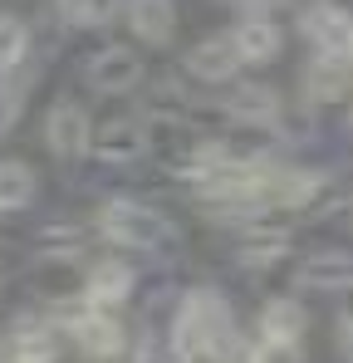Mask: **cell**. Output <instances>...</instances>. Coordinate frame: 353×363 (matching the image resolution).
<instances>
[{
    "mask_svg": "<svg viewBox=\"0 0 353 363\" xmlns=\"http://www.w3.org/2000/svg\"><path fill=\"white\" fill-rule=\"evenodd\" d=\"M172 349L181 363H221L235 359V324H231V304L221 300L216 290H191L172 324Z\"/></svg>",
    "mask_w": 353,
    "mask_h": 363,
    "instance_id": "cell-1",
    "label": "cell"
},
{
    "mask_svg": "<svg viewBox=\"0 0 353 363\" xmlns=\"http://www.w3.org/2000/svg\"><path fill=\"white\" fill-rule=\"evenodd\" d=\"M99 226H103V236L118 245H162L167 241V216L162 211H152V206H142V201H108L103 211H99Z\"/></svg>",
    "mask_w": 353,
    "mask_h": 363,
    "instance_id": "cell-2",
    "label": "cell"
},
{
    "mask_svg": "<svg viewBox=\"0 0 353 363\" xmlns=\"http://www.w3.org/2000/svg\"><path fill=\"white\" fill-rule=\"evenodd\" d=\"M84 79H89L99 94H128V89L142 79V60H138L128 45H103L99 55H89Z\"/></svg>",
    "mask_w": 353,
    "mask_h": 363,
    "instance_id": "cell-3",
    "label": "cell"
},
{
    "mask_svg": "<svg viewBox=\"0 0 353 363\" xmlns=\"http://www.w3.org/2000/svg\"><path fill=\"white\" fill-rule=\"evenodd\" d=\"M45 143L55 157H79L84 147H94V128H89V113L74 104V99H59L45 118Z\"/></svg>",
    "mask_w": 353,
    "mask_h": 363,
    "instance_id": "cell-4",
    "label": "cell"
},
{
    "mask_svg": "<svg viewBox=\"0 0 353 363\" xmlns=\"http://www.w3.org/2000/svg\"><path fill=\"white\" fill-rule=\"evenodd\" d=\"M69 334H74L79 349L94 354V359H113V354H123V324H118L113 314L94 309V304H89L79 319H69Z\"/></svg>",
    "mask_w": 353,
    "mask_h": 363,
    "instance_id": "cell-5",
    "label": "cell"
},
{
    "mask_svg": "<svg viewBox=\"0 0 353 363\" xmlns=\"http://www.w3.org/2000/svg\"><path fill=\"white\" fill-rule=\"evenodd\" d=\"M235 64L240 60V50L231 45V35L221 40V35H206V40H196L191 50H186V74H196V79H206V84H221V79H231Z\"/></svg>",
    "mask_w": 353,
    "mask_h": 363,
    "instance_id": "cell-6",
    "label": "cell"
},
{
    "mask_svg": "<svg viewBox=\"0 0 353 363\" xmlns=\"http://www.w3.org/2000/svg\"><path fill=\"white\" fill-rule=\"evenodd\" d=\"M142 147H147V128L138 118H113L94 133V152L103 162H133V157H142Z\"/></svg>",
    "mask_w": 353,
    "mask_h": 363,
    "instance_id": "cell-7",
    "label": "cell"
},
{
    "mask_svg": "<svg viewBox=\"0 0 353 363\" xmlns=\"http://www.w3.org/2000/svg\"><path fill=\"white\" fill-rule=\"evenodd\" d=\"M304 35H309L324 55H349L353 20L339 10V5H314V10L304 15Z\"/></svg>",
    "mask_w": 353,
    "mask_h": 363,
    "instance_id": "cell-8",
    "label": "cell"
},
{
    "mask_svg": "<svg viewBox=\"0 0 353 363\" xmlns=\"http://www.w3.org/2000/svg\"><path fill=\"white\" fill-rule=\"evenodd\" d=\"M128 25L142 45H167L176 25V5L172 0H128Z\"/></svg>",
    "mask_w": 353,
    "mask_h": 363,
    "instance_id": "cell-9",
    "label": "cell"
},
{
    "mask_svg": "<svg viewBox=\"0 0 353 363\" xmlns=\"http://www.w3.org/2000/svg\"><path fill=\"white\" fill-rule=\"evenodd\" d=\"M299 334H304V309L294 300H270L260 309V344L299 349Z\"/></svg>",
    "mask_w": 353,
    "mask_h": 363,
    "instance_id": "cell-10",
    "label": "cell"
},
{
    "mask_svg": "<svg viewBox=\"0 0 353 363\" xmlns=\"http://www.w3.org/2000/svg\"><path fill=\"white\" fill-rule=\"evenodd\" d=\"M231 45L240 50L245 64H260V60H270V55L280 50V30H275L265 15H245V20L231 30Z\"/></svg>",
    "mask_w": 353,
    "mask_h": 363,
    "instance_id": "cell-11",
    "label": "cell"
},
{
    "mask_svg": "<svg viewBox=\"0 0 353 363\" xmlns=\"http://www.w3.org/2000/svg\"><path fill=\"white\" fill-rule=\"evenodd\" d=\"M128 290H133V270H128V265L103 260V265H94V270H89V304H94V309L128 300Z\"/></svg>",
    "mask_w": 353,
    "mask_h": 363,
    "instance_id": "cell-12",
    "label": "cell"
},
{
    "mask_svg": "<svg viewBox=\"0 0 353 363\" xmlns=\"http://www.w3.org/2000/svg\"><path fill=\"white\" fill-rule=\"evenodd\" d=\"M226 113L240 118V123H275V118H280V99H275V89L245 84V89H235V94H231Z\"/></svg>",
    "mask_w": 353,
    "mask_h": 363,
    "instance_id": "cell-13",
    "label": "cell"
},
{
    "mask_svg": "<svg viewBox=\"0 0 353 363\" xmlns=\"http://www.w3.org/2000/svg\"><path fill=\"white\" fill-rule=\"evenodd\" d=\"M299 280L309 290H353V260L349 255H314V260H304Z\"/></svg>",
    "mask_w": 353,
    "mask_h": 363,
    "instance_id": "cell-14",
    "label": "cell"
},
{
    "mask_svg": "<svg viewBox=\"0 0 353 363\" xmlns=\"http://www.w3.org/2000/svg\"><path fill=\"white\" fill-rule=\"evenodd\" d=\"M25 50H30V30H25V20L10 15V10H0V74H15L20 60H25Z\"/></svg>",
    "mask_w": 353,
    "mask_h": 363,
    "instance_id": "cell-15",
    "label": "cell"
},
{
    "mask_svg": "<svg viewBox=\"0 0 353 363\" xmlns=\"http://www.w3.org/2000/svg\"><path fill=\"white\" fill-rule=\"evenodd\" d=\"M344 79H349V55L339 60V55H319L314 69H309V94L314 99H334V94H344Z\"/></svg>",
    "mask_w": 353,
    "mask_h": 363,
    "instance_id": "cell-16",
    "label": "cell"
},
{
    "mask_svg": "<svg viewBox=\"0 0 353 363\" xmlns=\"http://www.w3.org/2000/svg\"><path fill=\"white\" fill-rule=\"evenodd\" d=\"M35 196V172L25 162H0V211H15Z\"/></svg>",
    "mask_w": 353,
    "mask_h": 363,
    "instance_id": "cell-17",
    "label": "cell"
},
{
    "mask_svg": "<svg viewBox=\"0 0 353 363\" xmlns=\"http://www.w3.org/2000/svg\"><path fill=\"white\" fill-rule=\"evenodd\" d=\"M108 5L113 0H59V10H64L69 25H103L108 20Z\"/></svg>",
    "mask_w": 353,
    "mask_h": 363,
    "instance_id": "cell-18",
    "label": "cell"
},
{
    "mask_svg": "<svg viewBox=\"0 0 353 363\" xmlns=\"http://www.w3.org/2000/svg\"><path fill=\"white\" fill-rule=\"evenodd\" d=\"M285 255V236H250L240 245V265H270Z\"/></svg>",
    "mask_w": 353,
    "mask_h": 363,
    "instance_id": "cell-19",
    "label": "cell"
},
{
    "mask_svg": "<svg viewBox=\"0 0 353 363\" xmlns=\"http://www.w3.org/2000/svg\"><path fill=\"white\" fill-rule=\"evenodd\" d=\"M20 104H25V94H20L15 84H0V133H10V128H15Z\"/></svg>",
    "mask_w": 353,
    "mask_h": 363,
    "instance_id": "cell-20",
    "label": "cell"
},
{
    "mask_svg": "<svg viewBox=\"0 0 353 363\" xmlns=\"http://www.w3.org/2000/svg\"><path fill=\"white\" fill-rule=\"evenodd\" d=\"M349 64H353V40H349Z\"/></svg>",
    "mask_w": 353,
    "mask_h": 363,
    "instance_id": "cell-21",
    "label": "cell"
},
{
    "mask_svg": "<svg viewBox=\"0 0 353 363\" xmlns=\"http://www.w3.org/2000/svg\"><path fill=\"white\" fill-rule=\"evenodd\" d=\"M349 128H353V108H349Z\"/></svg>",
    "mask_w": 353,
    "mask_h": 363,
    "instance_id": "cell-22",
    "label": "cell"
}]
</instances>
